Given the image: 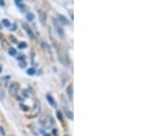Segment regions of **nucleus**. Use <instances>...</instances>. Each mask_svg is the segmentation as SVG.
<instances>
[{
    "label": "nucleus",
    "instance_id": "nucleus-25",
    "mask_svg": "<svg viewBox=\"0 0 164 136\" xmlns=\"http://www.w3.org/2000/svg\"><path fill=\"white\" fill-rule=\"evenodd\" d=\"M9 136H15V135H13V134H11V135H9Z\"/></svg>",
    "mask_w": 164,
    "mask_h": 136
},
{
    "label": "nucleus",
    "instance_id": "nucleus-22",
    "mask_svg": "<svg viewBox=\"0 0 164 136\" xmlns=\"http://www.w3.org/2000/svg\"><path fill=\"white\" fill-rule=\"evenodd\" d=\"M44 136H51L50 134H45V135Z\"/></svg>",
    "mask_w": 164,
    "mask_h": 136
},
{
    "label": "nucleus",
    "instance_id": "nucleus-4",
    "mask_svg": "<svg viewBox=\"0 0 164 136\" xmlns=\"http://www.w3.org/2000/svg\"><path fill=\"white\" fill-rule=\"evenodd\" d=\"M58 19H59V21L61 24H63V25H68V24L69 23L68 20V18H67L66 17H64L63 15H59Z\"/></svg>",
    "mask_w": 164,
    "mask_h": 136
},
{
    "label": "nucleus",
    "instance_id": "nucleus-26",
    "mask_svg": "<svg viewBox=\"0 0 164 136\" xmlns=\"http://www.w3.org/2000/svg\"><path fill=\"white\" fill-rule=\"evenodd\" d=\"M0 28H1V25H0Z\"/></svg>",
    "mask_w": 164,
    "mask_h": 136
},
{
    "label": "nucleus",
    "instance_id": "nucleus-21",
    "mask_svg": "<svg viewBox=\"0 0 164 136\" xmlns=\"http://www.w3.org/2000/svg\"><path fill=\"white\" fill-rule=\"evenodd\" d=\"M52 133L54 134V135H55V136L58 135V134H57V130H56V129H54V130L52 131Z\"/></svg>",
    "mask_w": 164,
    "mask_h": 136
},
{
    "label": "nucleus",
    "instance_id": "nucleus-5",
    "mask_svg": "<svg viewBox=\"0 0 164 136\" xmlns=\"http://www.w3.org/2000/svg\"><path fill=\"white\" fill-rule=\"evenodd\" d=\"M47 100H48V101L49 102V104H50L51 106H53V107H57V102H56V100L53 99V97L50 96L49 94L47 95Z\"/></svg>",
    "mask_w": 164,
    "mask_h": 136
},
{
    "label": "nucleus",
    "instance_id": "nucleus-12",
    "mask_svg": "<svg viewBox=\"0 0 164 136\" xmlns=\"http://www.w3.org/2000/svg\"><path fill=\"white\" fill-rule=\"evenodd\" d=\"M8 54H9L10 56H15V55H16V50H15L14 48H10V49L8 50Z\"/></svg>",
    "mask_w": 164,
    "mask_h": 136
},
{
    "label": "nucleus",
    "instance_id": "nucleus-17",
    "mask_svg": "<svg viewBox=\"0 0 164 136\" xmlns=\"http://www.w3.org/2000/svg\"><path fill=\"white\" fill-rule=\"evenodd\" d=\"M0 133H1V134H2V135H5V134H5V132H4V129H3L1 126H0Z\"/></svg>",
    "mask_w": 164,
    "mask_h": 136
},
{
    "label": "nucleus",
    "instance_id": "nucleus-9",
    "mask_svg": "<svg viewBox=\"0 0 164 136\" xmlns=\"http://www.w3.org/2000/svg\"><path fill=\"white\" fill-rule=\"evenodd\" d=\"M67 93L68 95L69 96L70 99H72V96H73V88H72V85H69L67 89Z\"/></svg>",
    "mask_w": 164,
    "mask_h": 136
},
{
    "label": "nucleus",
    "instance_id": "nucleus-19",
    "mask_svg": "<svg viewBox=\"0 0 164 136\" xmlns=\"http://www.w3.org/2000/svg\"><path fill=\"white\" fill-rule=\"evenodd\" d=\"M26 65V62H21V63H20V67H21V68H25Z\"/></svg>",
    "mask_w": 164,
    "mask_h": 136
},
{
    "label": "nucleus",
    "instance_id": "nucleus-1",
    "mask_svg": "<svg viewBox=\"0 0 164 136\" xmlns=\"http://www.w3.org/2000/svg\"><path fill=\"white\" fill-rule=\"evenodd\" d=\"M40 123L43 124L46 128H50L53 124H55V121L51 116H45L40 120Z\"/></svg>",
    "mask_w": 164,
    "mask_h": 136
},
{
    "label": "nucleus",
    "instance_id": "nucleus-24",
    "mask_svg": "<svg viewBox=\"0 0 164 136\" xmlns=\"http://www.w3.org/2000/svg\"><path fill=\"white\" fill-rule=\"evenodd\" d=\"M64 136H69V135H68V134H65V135Z\"/></svg>",
    "mask_w": 164,
    "mask_h": 136
},
{
    "label": "nucleus",
    "instance_id": "nucleus-23",
    "mask_svg": "<svg viewBox=\"0 0 164 136\" xmlns=\"http://www.w3.org/2000/svg\"><path fill=\"white\" fill-rule=\"evenodd\" d=\"M1 71H2V67L0 66V72H1Z\"/></svg>",
    "mask_w": 164,
    "mask_h": 136
},
{
    "label": "nucleus",
    "instance_id": "nucleus-15",
    "mask_svg": "<svg viewBox=\"0 0 164 136\" xmlns=\"http://www.w3.org/2000/svg\"><path fill=\"white\" fill-rule=\"evenodd\" d=\"M67 116L68 117V119L73 120V113L71 111H67Z\"/></svg>",
    "mask_w": 164,
    "mask_h": 136
},
{
    "label": "nucleus",
    "instance_id": "nucleus-3",
    "mask_svg": "<svg viewBox=\"0 0 164 136\" xmlns=\"http://www.w3.org/2000/svg\"><path fill=\"white\" fill-rule=\"evenodd\" d=\"M22 27H23V28L25 29L26 32L27 33V35L29 36V37H34V35H33V32H32V30L30 29L29 26L27 25L26 23H23V24H22Z\"/></svg>",
    "mask_w": 164,
    "mask_h": 136
},
{
    "label": "nucleus",
    "instance_id": "nucleus-6",
    "mask_svg": "<svg viewBox=\"0 0 164 136\" xmlns=\"http://www.w3.org/2000/svg\"><path fill=\"white\" fill-rule=\"evenodd\" d=\"M39 108H40V103H39V101H37L36 102V105H35V108H34V112H33V114H32V116H37L38 113H39Z\"/></svg>",
    "mask_w": 164,
    "mask_h": 136
},
{
    "label": "nucleus",
    "instance_id": "nucleus-20",
    "mask_svg": "<svg viewBox=\"0 0 164 136\" xmlns=\"http://www.w3.org/2000/svg\"><path fill=\"white\" fill-rule=\"evenodd\" d=\"M0 6H1V7H4V6H5V1H4V0H0Z\"/></svg>",
    "mask_w": 164,
    "mask_h": 136
},
{
    "label": "nucleus",
    "instance_id": "nucleus-7",
    "mask_svg": "<svg viewBox=\"0 0 164 136\" xmlns=\"http://www.w3.org/2000/svg\"><path fill=\"white\" fill-rule=\"evenodd\" d=\"M39 18H40V22L44 25L45 24V22H46V19H47V17H46V15H45V13L42 12V11H39Z\"/></svg>",
    "mask_w": 164,
    "mask_h": 136
},
{
    "label": "nucleus",
    "instance_id": "nucleus-18",
    "mask_svg": "<svg viewBox=\"0 0 164 136\" xmlns=\"http://www.w3.org/2000/svg\"><path fill=\"white\" fill-rule=\"evenodd\" d=\"M22 1H23V0H15V3H16L17 6H19V5H20V3H21Z\"/></svg>",
    "mask_w": 164,
    "mask_h": 136
},
{
    "label": "nucleus",
    "instance_id": "nucleus-2",
    "mask_svg": "<svg viewBox=\"0 0 164 136\" xmlns=\"http://www.w3.org/2000/svg\"><path fill=\"white\" fill-rule=\"evenodd\" d=\"M17 90H18V84H17V83L14 82V83H12V84L9 86L8 91H9V93H10L11 95H13V96L16 94Z\"/></svg>",
    "mask_w": 164,
    "mask_h": 136
},
{
    "label": "nucleus",
    "instance_id": "nucleus-8",
    "mask_svg": "<svg viewBox=\"0 0 164 136\" xmlns=\"http://www.w3.org/2000/svg\"><path fill=\"white\" fill-rule=\"evenodd\" d=\"M55 27H56V28H57V31H58V33H59V35L61 37H64V31L63 29L60 27H59L58 24H57V22H55Z\"/></svg>",
    "mask_w": 164,
    "mask_h": 136
},
{
    "label": "nucleus",
    "instance_id": "nucleus-10",
    "mask_svg": "<svg viewBox=\"0 0 164 136\" xmlns=\"http://www.w3.org/2000/svg\"><path fill=\"white\" fill-rule=\"evenodd\" d=\"M34 18H35V15H34V14L28 13V14L26 15V19H27L28 21H32V20H34Z\"/></svg>",
    "mask_w": 164,
    "mask_h": 136
},
{
    "label": "nucleus",
    "instance_id": "nucleus-16",
    "mask_svg": "<svg viewBox=\"0 0 164 136\" xmlns=\"http://www.w3.org/2000/svg\"><path fill=\"white\" fill-rule=\"evenodd\" d=\"M57 116H58V118L60 120V121H62L63 120V117H62V113L60 112V111H57Z\"/></svg>",
    "mask_w": 164,
    "mask_h": 136
},
{
    "label": "nucleus",
    "instance_id": "nucleus-11",
    "mask_svg": "<svg viewBox=\"0 0 164 136\" xmlns=\"http://www.w3.org/2000/svg\"><path fill=\"white\" fill-rule=\"evenodd\" d=\"M2 24L5 26L6 27H9L11 26V23H10V22H9L7 19H6V18H5V19H3V21H2Z\"/></svg>",
    "mask_w": 164,
    "mask_h": 136
},
{
    "label": "nucleus",
    "instance_id": "nucleus-13",
    "mask_svg": "<svg viewBox=\"0 0 164 136\" xmlns=\"http://www.w3.org/2000/svg\"><path fill=\"white\" fill-rule=\"evenodd\" d=\"M35 72H36V70H35V69L34 68H30V69H28L27 70V74L28 75H34L35 74Z\"/></svg>",
    "mask_w": 164,
    "mask_h": 136
},
{
    "label": "nucleus",
    "instance_id": "nucleus-14",
    "mask_svg": "<svg viewBox=\"0 0 164 136\" xmlns=\"http://www.w3.org/2000/svg\"><path fill=\"white\" fill-rule=\"evenodd\" d=\"M18 48L19 49H25V48H26V43H25V42H21L20 44H18Z\"/></svg>",
    "mask_w": 164,
    "mask_h": 136
}]
</instances>
